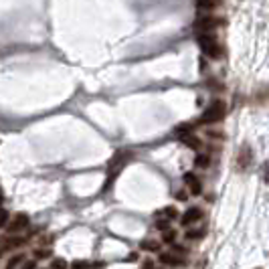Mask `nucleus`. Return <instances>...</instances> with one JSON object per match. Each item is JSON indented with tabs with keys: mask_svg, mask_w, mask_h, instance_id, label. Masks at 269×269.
<instances>
[{
	"mask_svg": "<svg viewBox=\"0 0 269 269\" xmlns=\"http://www.w3.org/2000/svg\"><path fill=\"white\" fill-rule=\"evenodd\" d=\"M129 152L127 150H117L113 156H111V160H109V166H107V180H105V190L109 188V184L117 178V174L121 172V168L127 164V160H129Z\"/></svg>",
	"mask_w": 269,
	"mask_h": 269,
	"instance_id": "nucleus-1",
	"label": "nucleus"
},
{
	"mask_svg": "<svg viewBox=\"0 0 269 269\" xmlns=\"http://www.w3.org/2000/svg\"><path fill=\"white\" fill-rule=\"evenodd\" d=\"M225 113H227L225 101H213V103L205 109V113L200 115L198 123H200V125H205V123H217V121H221V119L225 117Z\"/></svg>",
	"mask_w": 269,
	"mask_h": 269,
	"instance_id": "nucleus-2",
	"label": "nucleus"
},
{
	"mask_svg": "<svg viewBox=\"0 0 269 269\" xmlns=\"http://www.w3.org/2000/svg\"><path fill=\"white\" fill-rule=\"evenodd\" d=\"M198 47L203 49V53L205 55H209L211 59H219L221 55H223V49H221V45H219V41L213 37V35H200L198 37Z\"/></svg>",
	"mask_w": 269,
	"mask_h": 269,
	"instance_id": "nucleus-3",
	"label": "nucleus"
},
{
	"mask_svg": "<svg viewBox=\"0 0 269 269\" xmlns=\"http://www.w3.org/2000/svg\"><path fill=\"white\" fill-rule=\"evenodd\" d=\"M23 243H25L23 237H13V233H11V235H7V237L0 239V249H3V251L7 253V251H13V249L21 247Z\"/></svg>",
	"mask_w": 269,
	"mask_h": 269,
	"instance_id": "nucleus-4",
	"label": "nucleus"
},
{
	"mask_svg": "<svg viewBox=\"0 0 269 269\" xmlns=\"http://www.w3.org/2000/svg\"><path fill=\"white\" fill-rule=\"evenodd\" d=\"M180 219H182L180 223H182L184 227H188V225H194L196 221H200V219H203V211H200L198 207H190V209H186V213H184Z\"/></svg>",
	"mask_w": 269,
	"mask_h": 269,
	"instance_id": "nucleus-5",
	"label": "nucleus"
},
{
	"mask_svg": "<svg viewBox=\"0 0 269 269\" xmlns=\"http://www.w3.org/2000/svg\"><path fill=\"white\" fill-rule=\"evenodd\" d=\"M25 227H29V217H27L25 213H19V215H15L13 221H9V231H11L13 235L19 233V231H23Z\"/></svg>",
	"mask_w": 269,
	"mask_h": 269,
	"instance_id": "nucleus-6",
	"label": "nucleus"
},
{
	"mask_svg": "<svg viewBox=\"0 0 269 269\" xmlns=\"http://www.w3.org/2000/svg\"><path fill=\"white\" fill-rule=\"evenodd\" d=\"M160 263H164V265H184L186 263V259H184V255H178V253H174V251H170V253H160Z\"/></svg>",
	"mask_w": 269,
	"mask_h": 269,
	"instance_id": "nucleus-7",
	"label": "nucleus"
},
{
	"mask_svg": "<svg viewBox=\"0 0 269 269\" xmlns=\"http://www.w3.org/2000/svg\"><path fill=\"white\" fill-rule=\"evenodd\" d=\"M251 160H253L251 146H249V144H243V146H241V150H239V158H237L239 168H247V166L251 164Z\"/></svg>",
	"mask_w": 269,
	"mask_h": 269,
	"instance_id": "nucleus-8",
	"label": "nucleus"
},
{
	"mask_svg": "<svg viewBox=\"0 0 269 269\" xmlns=\"http://www.w3.org/2000/svg\"><path fill=\"white\" fill-rule=\"evenodd\" d=\"M184 184L188 186V190H190L192 194H200V192H203V184H200V180H198L192 172H186V174H184Z\"/></svg>",
	"mask_w": 269,
	"mask_h": 269,
	"instance_id": "nucleus-9",
	"label": "nucleus"
},
{
	"mask_svg": "<svg viewBox=\"0 0 269 269\" xmlns=\"http://www.w3.org/2000/svg\"><path fill=\"white\" fill-rule=\"evenodd\" d=\"M219 25H223V21H221V19H213V17H205V19H198V21H196V27H198V29H205V31L217 29Z\"/></svg>",
	"mask_w": 269,
	"mask_h": 269,
	"instance_id": "nucleus-10",
	"label": "nucleus"
},
{
	"mask_svg": "<svg viewBox=\"0 0 269 269\" xmlns=\"http://www.w3.org/2000/svg\"><path fill=\"white\" fill-rule=\"evenodd\" d=\"M194 5L200 11H215L217 7H221V0H194Z\"/></svg>",
	"mask_w": 269,
	"mask_h": 269,
	"instance_id": "nucleus-11",
	"label": "nucleus"
},
{
	"mask_svg": "<svg viewBox=\"0 0 269 269\" xmlns=\"http://www.w3.org/2000/svg\"><path fill=\"white\" fill-rule=\"evenodd\" d=\"M182 142L192 150H200V146H203V142L196 136H192V133H182Z\"/></svg>",
	"mask_w": 269,
	"mask_h": 269,
	"instance_id": "nucleus-12",
	"label": "nucleus"
},
{
	"mask_svg": "<svg viewBox=\"0 0 269 269\" xmlns=\"http://www.w3.org/2000/svg\"><path fill=\"white\" fill-rule=\"evenodd\" d=\"M140 247H142L144 251H152V253L160 251V243H158V241H152V239H146V241H142V243H140Z\"/></svg>",
	"mask_w": 269,
	"mask_h": 269,
	"instance_id": "nucleus-13",
	"label": "nucleus"
},
{
	"mask_svg": "<svg viewBox=\"0 0 269 269\" xmlns=\"http://www.w3.org/2000/svg\"><path fill=\"white\" fill-rule=\"evenodd\" d=\"M158 215L164 217V219H168V221H174V219L178 217V211H176V207H166V209H162Z\"/></svg>",
	"mask_w": 269,
	"mask_h": 269,
	"instance_id": "nucleus-14",
	"label": "nucleus"
},
{
	"mask_svg": "<svg viewBox=\"0 0 269 269\" xmlns=\"http://www.w3.org/2000/svg\"><path fill=\"white\" fill-rule=\"evenodd\" d=\"M23 261H25V255H23V253H17L15 257H11V259H9V263H7V269H17V267H19Z\"/></svg>",
	"mask_w": 269,
	"mask_h": 269,
	"instance_id": "nucleus-15",
	"label": "nucleus"
},
{
	"mask_svg": "<svg viewBox=\"0 0 269 269\" xmlns=\"http://www.w3.org/2000/svg\"><path fill=\"white\" fill-rule=\"evenodd\" d=\"M194 164H196L198 168H209V164H211V156H209V154H198L196 160H194Z\"/></svg>",
	"mask_w": 269,
	"mask_h": 269,
	"instance_id": "nucleus-16",
	"label": "nucleus"
},
{
	"mask_svg": "<svg viewBox=\"0 0 269 269\" xmlns=\"http://www.w3.org/2000/svg\"><path fill=\"white\" fill-rule=\"evenodd\" d=\"M69 267V263L63 259V257H59V259H53L51 261V269H67Z\"/></svg>",
	"mask_w": 269,
	"mask_h": 269,
	"instance_id": "nucleus-17",
	"label": "nucleus"
},
{
	"mask_svg": "<svg viewBox=\"0 0 269 269\" xmlns=\"http://www.w3.org/2000/svg\"><path fill=\"white\" fill-rule=\"evenodd\" d=\"M203 235H205V229H190V231L186 233L188 239H200Z\"/></svg>",
	"mask_w": 269,
	"mask_h": 269,
	"instance_id": "nucleus-18",
	"label": "nucleus"
},
{
	"mask_svg": "<svg viewBox=\"0 0 269 269\" xmlns=\"http://www.w3.org/2000/svg\"><path fill=\"white\" fill-rule=\"evenodd\" d=\"M162 241H164V243H174V241H176V233H174V231H170V229H168V231H164Z\"/></svg>",
	"mask_w": 269,
	"mask_h": 269,
	"instance_id": "nucleus-19",
	"label": "nucleus"
},
{
	"mask_svg": "<svg viewBox=\"0 0 269 269\" xmlns=\"http://www.w3.org/2000/svg\"><path fill=\"white\" fill-rule=\"evenodd\" d=\"M9 225V213L5 209H0V229Z\"/></svg>",
	"mask_w": 269,
	"mask_h": 269,
	"instance_id": "nucleus-20",
	"label": "nucleus"
},
{
	"mask_svg": "<svg viewBox=\"0 0 269 269\" xmlns=\"http://www.w3.org/2000/svg\"><path fill=\"white\" fill-rule=\"evenodd\" d=\"M71 269H89V263L83 261V259H81V261H73V263H71Z\"/></svg>",
	"mask_w": 269,
	"mask_h": 269,
	"instance_id": "nucleus-21",
	"label": "nucleus"
},
{
	"mask_svg": "<svg viewBox=\"0 0 269 269\" xmlns=\"http://www.w3.org/2000/svg\"><path fill=\"white\" fill-rule=\"evenodd\" d=\"M156 229H160V231H168V219H158L156 221Z\"/></svg>",
	"mask_w": 269,
	"mask_h": 269,
	"instance_id": "nucleus-22",
	"label": "nucleus"
},
{
	"mask_svg": "<svg viewBox=\"0 0 269 269\" xmlns=\"http://www.w3.org/2000/svg\"><path fill=\"white\" fill-rule=\"evenodd\" d=\"M49 255H51V251H49V249H39V251H37V257H39V259L49 257Z\"/></svg>",
	"mask_w": 269,
	"mask_h": 269,
	"instance_id": "nucleus-23",
	"label": "nucleus"
},
{
	"mask_svg": "<svg viewBox=\"0 0 269 269\" xmlns=\"http://www.w3.org/2000/svg\"><path fill=\"white\" fill-rule=\"evenodd\" d=\"M21 269H37V263L35 261H25Z\"/></svg>",
	"mask_w": 269,
	"mask_h": 269,
	"instance_id": "nucleus-24",
	"label": "nucleus"
},
{
	"mask_svg": "<svg viewBox=\"0 0 269 269\" xmlns=\"http://www.w3.org/2000/svg\"><path fill=\"white\" fill-rule=\"evenodd\" d=\"M265 180H267V182H269V162H267V164H265Z\"/></svg>",
	"mask_w": 269,
	"mask_h": 269,
	"instance_id": "nucleus-25",
	"label": "nucleus"
},
{
	"mask_svg": "<svg viewBox=\"0 0 269 269\" xmlns=\"http://www.w3.org/2000/svg\"><path fill=\"white\" fill-rule=\"evenodd\" d=\"M176 198H178V200H184V198H186V192H178Z\"/></svg>",
	"mask_w": 269,
	"mask_h": 269,
	"instance_id": "nucleus-26",
	"label": "nucleus"
},
{
	"mask_svg": "<svg viewBox=\"0 0 269 269\" xmlns=\"http://www.w3.org/2000/svg\"><path fill=\"white\" fill-rule=\"evenodd\" d=\"M144 269H152V261H146L144 263Z\"/></svg>",
	"mask_w": 269,
	"mask_h": 269,
	"instance_id": "nucleus-27",
	"label": "nucleus"
},
{
	"mask_svg": "<svg viewBox=\"0 0 269 269\" xmlns=\"http://www.w3.org/2000/svg\"><path fill=\"white\" fill-rule=\"evenodd\" d=\"M3 200H5V192L0 190V205H3Z\"/></svg>",
	"mask_w": 269,
	"mask_h": 269,
	"instance_id": "nucleus-28",
	"label": "nucleus"
},
{
	"mask_svg": "<svg viewBox=\"0 0 269 269\" xmlns=\"http://www.w3.org/2000/svg\"><path fill=\"white\" fill-rule=\"evenodd\" d=\"M3 255H5V251H3V249H0V257H3Z\"/></svg>",
	"mask_w": 269,
	"mask_h": 269,
	"instance_id": "nucleus-29",
	"label": "nucleus"
},
{
	"mask_svg": "<svg viewBox=\"0 0 269 269\" xmlns=\"http://www.w3.org/2000/svg\"><path fill=\"white\" fill-rule=\"evenodd\" d=\"M255 269H261V267H255Z\"/></svg>",
	"mask_w": 269,
	"mask_h": 269,
	"instance_id": "nucleus-30",
	"label": "nucleus"
}]
</instances>
